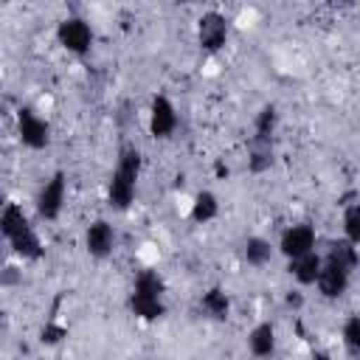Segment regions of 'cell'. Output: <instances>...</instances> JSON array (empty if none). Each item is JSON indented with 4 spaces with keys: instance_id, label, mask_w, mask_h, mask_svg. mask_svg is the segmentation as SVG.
I'll return each mask as SVG.
<instances>
[{
    "instance_id": "cell-13",
    "label": "cell",
    "mask_w": 360,
    "mask_h": 360,
    "mask_svg": "<svg viewBox=\"0 0 360 360\" xmlns=\"http://www.w3.org/2000/svg\"><path fill=\"white\" fill-rule=\"evenodd\" d=\"M231 309H233L231 295H228V290L219 287V284L208 287V290L200 295V312H202L205 318L217 321V323H225V321L231 318Z\"/></svg>"
},
{
    "instance_id": "cell-17",
    "label": "cell",
    "mask_w": 360,
    "mask_h": 360,
    "mask_svg": "<svg viewBox=\"0 0 360 360\" xmlns=\"http://www.w3.org/2000/svg\"><path fill=\"white\" fill-rule=\"evenodd\" d=\"M276 163V141H256L250 138V146H248V169L253 174H264L270 172Z\"/></svg>"
},
{
    "instance_id": "cell-5",
    "label": "cell",
    "mask_w": 360,
    "mask_h": 360,
    "mask_svg": "<svg viewBox=\"0 0 360 360\" xmlns=\"http://www.w3.org/2000/svg\"><path fill=\"white\" fill-rule=\"evenodd\" d=\"M197 45L205 53H219L231 39V20L222 11H202L194 25Z\"/></svg>"
},
{
    "instance_id": "cell-3",
    "label": "cell",
    "mask_w": 360,
    "mask_h": 360,
    "mask_svg": "<svg viewBox=\"0 0 360 360\" xmlns=\"http://www.w3.org/2000/svg\"><path fill=\"white\" fill-rule=\"evenodd\" d=\"M56 42L62 51H68L73 56H84L96 42V31L84 17L68 14L56 22Z\"/></svg>"
},
{
    "instance_id": "cell-22",
    "label": "cell",
    "mask_w": 360,
    "mask_h": 360,
    "mask_svg": "<svg viewBox=\"0 0 360 360\" xmlns=\"http://www.w3.org/2000/svg\"><path fill=\"white\" fill-rule=\"evenodd\" d=\"M62 338H68V329L59 326V323H45L42 332H39V340H42L45 346H56Z\"/></svg>"
},
{
    "instance_id": "cell-4",
    "label": "cell",
    "mask_w": 360,
    "mask_h": 360,
    "mask_svg": "<svg viewBox=\"0 0 360 360\" xmlns=\"http://www.w3.org/2000/svg\"><path fill=\"white\" fill-rule=\"evenodd\" d=\"M17 138L25 149L31 152H42L51 146L53 141V129H51V121L42 118L34 107H20L17 110Z\"/></svg>"
},
{
    "instance_id": "cell-14",
    "label": "cell",
    "mask_w": 360,
    "mask_h": 360,
    "mask_svg": "<svg viewBox=\"0 0 360 360\" xmlns=\"http://www.w3.org/2000/svg\"><path fill=\"white\" fill-rule=\"evenodd\" d=\"M127 309H129L138 321H160L169 307H166V298L129 290V295H127Z\"/></svg>"
},
{
    "instance_id": "cell-16",
    "label": "cell",
    "mask_w": 360,
    "mask_h": 360,
    "mask_svg": "<svg viewBox=\"0 0 360 360\" xmlns=\"http://www.w3.org/2000/svg\"><path fill=\"white\" fill-rule=\"evenodd\" d=\"M219 217V197L211 191V188H200L194 197H191V205H188V219L197 222V225H208Z\"/></svg>"
},
{
    "instance_id": "cell-25",
    "label": "cell",
    "mask_w": 360,
    "mask_h": 360,
    "mask_svg": "<svg viewBox=\"0 0 360 360\" xmlns=\"http://www.w3.org/2000/svg\"><path fill=\"white\" fill-rule=\"evenodd\" d=\"M352 360H360V357H352Z\"/></svg>"
},
{
    "instance_id": "cell-12",
    "label": "cell",
    "mask_w": 360,
    "mask_h": 360,
    "mask_svg": "<svg viewBox=\"0 0 360 360\" xmlns=\"http://www.w3.org/2000/svg\"><path fill=\"white\" fill-rule=\"evenodd\" d=\"M273 256H276V245H273L270 239L259 236V233L245 236V239L239 242V259H242L248 267H264V264L273 262Z\"/></svg>"
},
{
    "instance_id": "cell-15",
    "label": "cell",
    "mask_w": 360,
    "mask_h": 360,
    "mask_svg": "<svg viewBox=\"0 0 360 360\" xmlns=\"http://www.w3.org/2000/svg\"><path fill=\"white\" fill-rule=\"evenodd\" d=\"M31 228H34V225H31V219H28V214L22 211L20 202H6V205H3V211H0V233H3L6 245H8L11 239L22 236V233L31 231Z\"/></svg>"
},
{
    "instance_id": "cell-8",
    "label": "cell",
    "mask_w": 360,
    "mask_h": 360,
    "mask_svg": "<svg viewBox=\"0 0 360 360\" xmlns=\"http://www.w3.org/2000/svg\"><path fill=\"white\" fill-rule=\"evenodd\" d=\"M118 245V233H115V225L110 219H93L87 228H84V250L87 256L93 259H110L112 250Z\"/></svg>"
},
{
    "instance_id": "cell-9",
    "label": "cell",
    "mask_w": 360,
    "mask_h": 360,
    "mask_svg": "<svg viewBox=\"0 0 360 360\" xmlns=\"http://www.w3.org/2000/svg\"><path fill=\"white\" fill-rule=\"evenodd\" d=\"M349 284H352V270L340 267L338 262H329L323 259V267H321V276H318V295L326 298V301H338L349 292Z\"/></svg>"
},
{
    "instance_id": "cell-24",
    "label": "cell",
    "mask_w": 360,
    "mask_h": 360,
    "mask_svg": "<svg viewBox=\"0 0 360 360\" xmlns=\"http://www.w3.org/2000/svg\"><path fill=\"white\" fill-rule=\"evenodd\" d=\"M312 360H329V354L326 352H312Z\"/></svg>"
},
{
    "instance_id": "cell-10",
    "label": "cell",
    "mask_w": 360,
    "mask_h": 360,
    "mask_svg": "<svg viewBox=\"0 0 360 360\" xmlns=\"http://www.w3.org/2000/svg\"><path fill=\"white\" fill-rule=\"evenodd\" d=\"M245 346L250 352V357L256 360H270L278 349V332H276V323L273 321H259L256 326H250L248 338H245Z\"/></svg>"
},
{
    "instance_id": "cell-20",
    "label": "cell",
    "mask_w": 360,
    "mask_h": 360,
    "mask_svg": "<svg viewBox=\"0 0 360 360\" xmlns=\"http://www.w3.org/2000/svg\"><path fill=\"white\" fill-rule=\"evenodd\" d=\"M340 228H343V239H349L352 245L360 248V202H349L343 208Z\"/></svg>"
},
{
    "instance_id": "cell-7",
    "label": "cell",
    "mask_w": 360,
    "mask_h": 360,
    "mask_svg": "<svg viewBox=\"0 0 360 360\" xmlns=\"http://www.w3.org/2000/svg\"><path fill=\"white\" fill-rule=\"evenodd\" d=\"M146 127H149V135L158 138V141H166V138H172L177 132L180 115H177L174 101L166 93H155L152 96L149 112H146Z\"/></svg>"
},
{
    "instance_id": "cell-6",
    "label": "cell",
    "mask_w": 360,
    "mask_h": 360,
    "mask_svg": "<svg viewBox=\"0 0 360 360\" xmlns=\"http://www.w3.org/2000/svg\"><path fill=\"white\" fill-rule=\"evenodd\" d=\"M318 248V231L312 222H292L287 225L281 233H278V242H276V250L290 262V259H298V256H307Z\"/></svg>"
},
{
    "instance_id": "cell-1",
    "label": "cell",
    "mask_w": 360,
    "mask_h": 360,
    "mask_svg": "<svg viewBox=\"0 0 360 360\" xmlns=\"http://www.w3.org/2000/svg\"><path fill=\"white\" fill-rule=\"evenodd\" d=\"M143 172V155L138 146H121L110 183H107V202L112 211H127L135 202L138 180Z\"/></svg>"
},
{
    "instance_id": "cell-11",
    "label": "cell",
    "mask_w": 360,
    "mask_h": 360,
    "mask_svg": "<svg viewBox=\"0 0 360 360\" xmlns=\"http://www.w3.org/2000/svg\"><path fill=\"white\" fill-rule=\"evenodd\" d=\"M321 267H323V253H318V250L287 262V273L298 287H315L318 276H321Z\"/></svg>"
},
{
    "instance_id": "cell-21",
    "label": "cell",
    "mask_w": 360,
    "mask_h": 360,
    "mask_svg": "<svg viewBox=\"0 0 360 360\" xmlns=\"http://www.w3.org/2000/svg\"><path fill=\"white\" fill-rule=\"evenodd\" d=\"M340 340H343V349L352 354V357H360V315H349L340 326Z\"/></svg>"
},
{
    "instance_id": "cell-23",
    "label": "cell",
    "mask_w": 360,
    "mask_h": 360,
    "mask_svg": "<svg viewBox=\"0 0 360 360\" xmlns=\"http://www.w3.org/2000/svg\"><path fill=\"white\" fill-rule=\"evenodd\" d=\"M284 307H287V309H301V307H304V292H301V287L284 292Z\"/></svg>"
},
{
    "instance_id": "cell-19",
    "label": "cell",
    "mask_w": 360,
    "mask_h": 360,
    "mask_svg": "<svg viewBox=\"0 0 360 360\" xmlns=\"http://www.w3.org/2000/svg\"><path fill=\"white\" fill-rule=\"evenodd\" d=\"M323 259L338 262L340 267H346V270H352V273L360 267V250H357V245H352V242H349V239H343V236L329 242V248H326Z\"/></svg>"
},
{
    "instance_id": "cell-2",
    "label": "cell",
    "mask_w": 360,
    "mask_h": 360,
    "mask_svg": "<svg viewBox=\"0 0 360 360\" xmlns=\"http://www.w3.org/2000/svg\"><path fill=\"white\" fill-rule=\"evenodd\" d=\"M65 200H68V177L65 172H53L34 194V211L42 222H56L65 211Z\"/></svg>"
},
{
    "instance_id": "cell-18",
    "label": "cell",
    "mask_w": 360,
    "mask_h": 360,
    "mask_svg": "<svg viewBox=\"0 0 360 360\" xmlns=\"http://www.w3.org/2000/svg\"><path fill=\"white\" fill-rule=\"evenodd\" d=\"M278 124H281L278 107L276 104H262L256 118H253V135L250 138H256V141H276Z\"/></svg>"
}]
</instances>
